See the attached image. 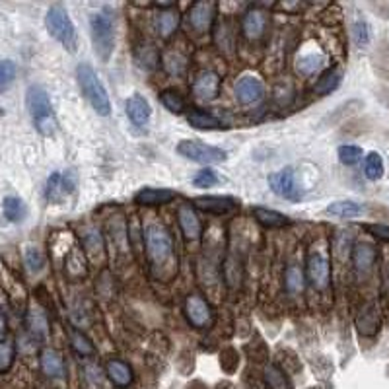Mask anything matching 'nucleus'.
Returning a JSON list of instances; mask_svg holds the SVG:
<instances>
[{
  "instance_id": "nucleus-1",
  "label": "nucleus",
  "mask_w": 389,
  "mask_h": 389,
  "mask_svg": "<svg viewBox=\"0 0 389 389\" xmlns=\"http://www.w3.org/2000/svg\"><path fill=\"white\" fill-rule=\"evenodd\" d=\"M146 259L150 267L162 271L173 263V237L162 224H150L144 230Z\"/></svg>"
},
{
  "instance_id": "nucleus-2",
  "label": "nucleus",
  "mask_w": 389,
  "mask_h": 389,
  "mask_svg": "<svg viewBox=\"0 0 389 389\" xmlns=\"http://www.w3.org/2000/svg\"><path fill=\"white\" fill-rule=\"evenodd\" d=\"M25 106L27 111L32 115L33 125L35 129L39 130L43 137H51L57 132V117L51 106V99H49L47 89L43 86H30L25 92Z\"/></svg>"
},
{
  "instance_id": "nucleus-3",
  "label": "nucleus",
  "mask_w": 389,
  "mask_h": 389,
  "mask_svg": "<svg viewBox=\"0 0 389 389\" xmlns=\"http://www.w3.org/2000/svg\"><path fill=\"white\" fill-rule=\"evenodd\" d=\"M76 78L80 84V89L84 97L89 101V106L94 107V111L101 117H107L111 113V101L107 96L106 86L101 84L97 73L88 65V63H80L76 68Z\"/></svg>"
},
{
  "instance_id": "nucleus-4",
  "label": "nucleus",
  "mask_w": 389,
  "mask_h": 389,
  "mask_svg": "<svg viewBox=\"0 0 389 389\" xmlns=\"http://www.w3.org/2000/svg\"><path fill=\"white\" fill-rule=\"evenodd\" d=\"M89 30H92V43H94L96 55L101 63H107L115 49L113 14L107 8L96 12L89 20Z\"/></svg>"
},
{
  "instance_id": "nucleus-5",
  "label": "nucleus",
  "mask_w": 389,
  "mask_h": 389,
  "mask_svg": "<svg viewBox=\"0 0 389 389\" xmlns=\"http://www.w3.org/2000/svg\"><path fill=\"white\" fill-rule=\"evenodd\" d=\"M45 25L51 37L55 39L70 53H76L78 49V35H76V27H74L73 20L68 16V12L63 4H53L47 10L45 16Z\"/></svg>"
},
{
  "instance_id": "nucleus-6",
  "label": "nucleus",
  "mask_w": 389,
  "mask_h": 389,
  "mask_svg": "<svg viewBox=\"0 0 389 389\" xmlns=\"http://www.w3.org/2000/svg\"><path fill=\"white\" fill-rule=\"evenodd\" d=\"M178 154L183 156L185 160L191 162L204 163V166H212V163H222L228 160V154L222 148L216 146L204 144L201 140H191L185 138L178 144Z\"/></svg>"
},
{
  "instance_id": "nucleus-7",
  "label": "nucleus",
  "mask_w": 389,
  "mask_h": 389,
  "mask_svg": "<svg viewBox=\"0 0 389 389\" xmlns=\"http://www.w3.org/2000/svg\"><path fill=\"white\" fill-rule=\"evenodd\" d=\"M183 314L189 325H193L194 329H209L214 323V311H212L211 304L199 294L187 296L185 304H183Z\"/></svg>"
},
{
  "instance_id": "nucleus-8",
  "label": "nucleus",
  "mask_w": 389,
  "mask_h": 389,
  "mask_svg": "<svg viewBox=\"0 0 389 389\" xmlns=\"http://www.w3.org/2000/svg\"><path fill=\"white\" fill-rule=\"evenodd\" d=\"M214 18H216V4L211 0H199L189 8L187 24H189V30L203 35V33L211 32Z\"/></svg>"
},
{
  "instance_id": "nucleus-9",
  "label": "nucleus",
  "mask_w": 389,
  "mask_h": 389,
  "mask_svg": "<svg viewBox=\"0 0 389 389\" xmlns=\"http://www.w3.org/2000/svg\"><path fill=\"white\" fill-rule=\"evenodd\" d=\"M306 278L308 283L317 288V290H325L329 283H331V263L323 253H309L308 261H306Z\"/></svg>"
},
{
  "instance_id": "nucleus-10",
  "label": "nucleus",
  "mask_w": 389,
  "mask_h": 389,
  "mask_svg": "<svg viewBox=\"0 0 389 389\" xmlns=\"http://www.w3.org/2000/svg\"><path fill=\"white\" fill-rule=\"evenodd\" d=\"M74 187H76V175H74V171H55L47 179L45 197H47V201H51V203H63L66 197L73 193Z\"/></svg>"
},
{
  "instance_id": "nucleus-11",
  "label": "nucleus",
  "mask_w": 389,
  "mask_h": 389,
  "mask_svg": "<svg viewBox=\"0 0 389 389\" xmlns=\"http://www.w3.org/2000/svg\"><path fill=\"white\" fill-rule=\"evenodd\" d=\"M268 187H271L273 193L283 197L286 201H300L302 191H298V187H296L292 168H284V170L271 173L268 175Z\"/></svg>"
},
{
  "instance_id": "nucleus-12",
  "label": "nucleus",
  "mask_w": 389,
  "mask_h": 389,
  "mask_svg": "<svg viewBox=\"0 0 389 389\" xmlns=\"http://www.w3.org/2000/svg\"><path fill=\"white\" fill-rule=\"evenodd\" d=\"M220 86H222V78L218 76V73L214 70H201V73L194 76L193 80V96L201 101H212L216 99L220 94Z\"/></svg>"
},
{
  "instance_id": "nucleus-13",
  "label": "nucleus",
  "mask_w": 389,
  "mask_h": 389,
  "mask_svg": "<svg viewBox=\"0 0 389 389\" xmlns=\"http://www.w3.org/2000/svg\"><path fill=\"white\" fill-rule=\"evenodd\" d=\"M350 259H352V267L360 278L368 276L376 267V261H378V249L373 247L372 243L360 242L352 247L350 252Z\"/></svg>"
},
{
  "instance_id": "nucleus-14",
  "label": "nucleus",
  "mask_w": 389,
  "mask_h": 389,
  "mask_svg": "<svg viewBox=\"0 0 389 389\" xmlns=\"http://www.w3.org/2000/svg\"><path fill=\"white\" fill-rule=\"evenodd\" d=\"M235 97L242 106H255L265 97V86L255 76H242L235 82Z\"/></svg>"
},
{
  "instance_id": "nucleus-15",
  "label": "nucleus",
  "mask_w": 389,
  "mask_h": 389,
  "mask_svg": "<svg viewBox=\"0 0 389 389\" xmlns=\"http://www.w3.org/2000/svg\"><path fill=\"white\" fill-rule=\"evenodd\" d=\"M267 24H268L267 12L257 8V6H253V8L247 10L242 18L243 37H247L249 41L261 39V37L265 35V32H267Z\"/></svg>"
},
{
  "instance_id": "nucleus-16",
  "label": "nucleus",
  "mask_w": 389,
  "mask_h": 389,
  "mask_svg": "<svg viewBox=\"0 0 389 389\" xmlns=\"http://www.w3.org/2000/svg\"><path fill=\"white\" fill-rule=\"evenodd\" d=\"M237 201L232 197H218V194H206V197H197L193 201L194 209L206 212V214H230L232 211L237 209Z\"/></svg>"
},
{
  "instance_id": "nucleus-17",
  "label": "nucleus",
  "mask_w": 389,
  "mask_h": 389,
  "mask_svg": "<svg viewBox=\"0 0 389 389\" xmlns=\"http://www.w3.org/2000/svg\"><path fill=\"white\" fill-rule=\"evenodd\" d=\"M178 222L181 228V234L185 235L189 242H197L203 235V224L201 218L197 216V212L191 204H181L178 209Z\"/></svg>"
},
{
  "instance_id": "nucleus-18",
  "label": "nucleus",
  "mask_w": 389,
  "mask_h": 389,
  "mask_svg": "<svg viewBox=\"0 0 389 389\" xmlns=\"http://www.w3.org/2000/svg\"><path fill=\"white\" fill-rule=\"evenodd\" d=\"M381 327V314L373 302L364 304L357 314V329L362 337H373L378 335Z\"/></svg>"
},
{
  "instance_id": "nucleus-19",
  "label": "nucleus",
  "mask_w": 389,
  "mask_h": 389,
  "mask_svg": "<svg viewBox=\"0 0 389 389\" xmlns=\"http://www.w3.org/2000/svg\"><path fill=\"white\" fill-rule=\"evenodd\" d=\"M178 194L171 189H163V187H144L135 194V203L140 206H160V204H168L175 199Z\"/></svg>"
},
{
  "instance_id": "nucleus-20",
  "label": "nucleus",
  "mask_w": 389,
  "mask_h": 389,
  "mask_svg": "<svg viewBox=\"0 0 389 389\" xmlns=\"http://www.w3.org/2000/svg\"><path fill=\"white\" fill-rule=\"evenodd\" d=\"M127 117H129L132 125L137 127H144L152 117V107L148 104V99L142 97L140 94H135L127 99Z\"/></svg>"
},
{
  "instance_id": "nucleus-21",
  "label": "nucleus",
  "mask_w": 389,
  "mask_h": 389,
  "mask_svg": "<svg viewBox=\"0 0 389 389\" xmlns=\"http://www.w3.org/2000/svg\"><path fill=\"white\" fill-rule=\"evenodd\" d=\"M106 373H107V380L121 389L129 388L130 383H132V378H135V376H132V368H130L127 362L119 360V358H111V360H107Z\"/></svg>"
},
{
  "instance_id": "nucleus-22",
  "label": "nucleus",
  "mask_w": 389,
  "mask_h": 389,
  "mask_svg": "<svg viewBox=\"0 0 389 389\" xmlns=\"http://www.w3.org/2000/svg\"><path fill=\"white\" fill-rule=\"evenodd\" d=\"M39 364L47 378H63L65 376V360L55 349H43L39 354Z\"/></svg>"
},
{
  "instance_id": "nucleus-23",
  "label": "nucleus",
  "mask_w": 389,
  "mask_h": 389,
  "mask_svg": "<svg viewBox=\"0 0 389 389\" xmlns=\"http://www.w3.org/2000/svg\"><path fill=\"white\" fill-rule=\"evenodd\" d=\"M253 216H255V220L259 222L261 226L268 228V230L290 226L292 224V220L286 214L273 211V209H265V206H253Z\"/></svg>"
},
{
  "instance_id": "nucleus-24",
  "label": "nucleus",
  "mask_w": 389,
  "mask_h": 389,
  "mask_svg": "<svg viewBox=\"0 0 389 389\" xmlns=\"http://www.w3.org/2000/svg\"><path fill=\"white\" fill-rule=\"evenodd\" d=\"M179 25V12L175 6H170V8L160 10V14L156 18V30L160 33V37L168 39L173 33L178 32Z\"/></svg>"
},
{
  "instance_id": "nucleus-25",
  "label": "nucleus",
  "mask_w": 389,
  "mask_h": 389,
  "mask_svg": "<svg viewBox=\"0 0 389 389\" xmlns=\"http://www.w3.org/2000/svg\"><path fill=\"white\" fill-rule=\"evenodd\" d=\"M325 212L337 218H358L366 212V206L357 201H337V203L329 204Z\"/></svg>"
},
{
  "instance_id": "nucleus-26",
  "label": "nucleus",
  "mask_w": 389,
  "mask_h": 389,
  "mask_svg": "<svg viewBox=\"0 0 389 389\" xmlns=\"http://www.w3.org/2000/svg\"><path fill=\"white\" fill-rule=\"evenodd\" d=\"M82 380L86 389H107V373L96 362L82 366Z\"/></svg>"
},
{
  "instance_id": "nucleus-27",
  "label": "nucleus",
  "mask_w": 389,
  "mask_h": 389,
  "mask_svg": "<svg viewBox=\"0 0 389 389\" xmlns=\"http://www.w3.org/2000/svg\"><path fill=\"white\" fill-rule=\"evenodd\" d=\"M325 66V55L323 53H316V51H311V53H304L298 57L296 61V70L304 76H311V74L319 73L321 68Z\"/></svg>"
},
{
  "instance_id": "nucleus-28",
  "label": "nucleus",
  "mask_w": 389,
  "mask_h": 389,
  "mask_svg": "<svg viewBox=\"0 0 389 389\" xmlns=\"http://www.w3.org/2000/svg\"><path fill=\"white\" fill-rule=\"evenodd\" d=\"M340 80H342V73L337 70V68H329L325 70L319 78H317L316 86H314V94L317 96H327L340 86Z\"/></svg>"
},
{
  "instance_id": "nucleus-29",
  "label": "nucleus",
  "mask_w": 389,
  "mask_h": 389,
  "mask_svg": "<svg viewBox=\"0 0 389 389\" xmlns=\"http://www.w3.org/2000/svg\"><path fill=\"white\" fill-rule=\"evenodd\" d=\"M304 284H306V276L300 271V267L296 265H288L284 271V290L290 296H296L304 290Z\"/></svg>"
},
{
  "instance_id": "nucleus-30",
  "label": "nucleus",
  "mask_w": 389,
  "mask_h": 389,
  "mask_svg": "<svg viewBox=\"0 0 389 389\" xmlns=\"http://www.w3.org/2000/svg\"><path fill=\"white\" fill-rule=\"evenodd\" d=\"M68 339H70V347H73L76 354H80V357H94L96 347H94V342H92L80 329L70 327V329H68Z\"/></svg>"
},
{
  "instance_id": "nucleus-31",
  "label": "nucleus",
  "mask_w": 389,
  "mask_h": 389,
  "mask_svg": "<svg viewBox=\"0 0 389 389\" xmlns=\"http://www.w3.org/2000/svg\"><path fill=\"white\" fill-rule=\"evenodd\" d=\"M187 123L199 130H216L222 129V123L214 117V115L206 113V111H191L187 115Z\"/></svg>"
},
{
  "instance_id": "nucleus-32",
  "label": "nucleus",
  "mask_w": 389,
  "mask_h": 389,
  "mask_svg": "<svg viewBox=\"0 0 389 389\" xmlns=\"http://www.w3.org/2000/svg\"><path fill=\"white\" fill-rule=\"evenodd\" d=\"M265 381H267L268 389H292L290 378L276 364H268L265 368Z\"/></svg>"
},
{
  "instance_id": "nucleus-33",
  "label": "nucleus",
  "mask_w": 389,
  "mask_h": 389,
  "mask_svg": "<svg viewBox=\"0 0 389 389\" xmlns=\"http://www.w3.org/2000/svg\"><path fill=\"white\" fill-rule=\"evenodd\" d=\"M2 212H4V218L10 220V222H20V220L25 218V209L24 201L20 197H6L2 201Z\"/></svg>"
},
{
  "instance_id": "nucleus-34",
  "label": "nucleus",
  "mask_w": 389,
  "mask_h": 389,
  "mask_svg": "<svg viewBox=\"0 0 389 389\" xmlns=\"http://www.w3.org/2000/svg\"><path fill=\"white\" fill-rule=\"evenodd\" d=\"M160 101H162V106L170 113H183L187 107L183 96L179 92H175V89H163L162 94H160Z\"/></svg>"
},
{
  "instance_id": "nucleus-35",
  "label": "nucleus",
  "mask_w": 389,
  "mask_h": 389,
  "mask_svg": "<svg viewBox=\"0 0 389 389\" xmlns=\"http://www.w3.org/2000/svg\"><path fill=\"white\" fill-rule=\"evenodd\" d=\"M163 68L171 76H181L187 68V58L179 51H170L163 55Z\"/></svg>"
},
{
  "instance_id": "nucleus-36",
  "label": "nucleus",
  "mask_w": 389,
  "mask_h": 389,
  "mask_svg": "<svg viewBox=\"0 0 389 389\" xmlns=\"http://www.w3.org/2000/svg\"><path fill=\"white\" fill-rule=\"evenodd\" d=\"M383 160H381V156L378 152H370V154L366 156L364 160V175L370 181H378V179L383 178Z\"/></svg>"
},
{
  "instance_id": "nucleus-37",
  "label": "nucleus",
  "mask_w": 389,
  "mask_h": 389,
  "mask_svg": "<svg viewBox=\"0 0 389 389\" xmlns=\"http://www.w3.org/2000/svg\"><path fill=\"white\" fill-rule=\"evenodd\" d=\"M337 154H339V162L345 163V166H357L360 160H362V148L357 144H342L339 146V150H337Z\"/></svg>"
},
{
  "instance_id": "nucleus-38",
  "label": "nucleus",
  "mask_w": 389,
  "mask_h": 389,
  "mask_svg": "<svg viewBox=\"0 0 389 389\" xmlns=\"http://www.w3.org/2000/svg\"><path fill=\"white\" fill-rule=\"evenodd\" d=\"M16 74L18 68L14 61H10V58L0 61V94L12 86V82L16 80Z\"/></svg>"
},
{
  "instance_id": "nucleus-39",
  "label": "nucleus",
  "mask_w": 389,
  "mask_h": 389,
  "mask_svg": "<svg viewBox=\"0 0 389 389\" xmlns=\"http://www.w3.org/2000/svg\"><path fill=\"white\" fill-rule=\"evenodd\" d=\"M27 325H30V331H32L35 337H45L49 331L47 319H45V316L41 314L39 309H33V311H30Z\"/></svg>"
},
{
  "instance_id": "nucleus-40",
  "label": "nucleus",
  "mask_w": 389,
  "mask_h": 389,
  "mask_svg": "<svg viewBox=\"0 0 389 389\" xmlns=\"http://www.w3.org/2000/svg\"><path fill=\"white\" fill-rule=\"evenodd\" d=\"M352 39L358 47H366L370 43V25L364 20H357L352 25Z\"/></svg>"
},
{
  "instance_id": "nucleus-41",
  "label": "nucleus",
  "mask_w": 389,
  "mask_h": 389,
  "mask_svg": "<svg viewBox=\"0 0 389 389\" xmlns=\"http://www.w3.org/2000/svg\"><path fill=\"white\" fill-rule=\"evenodd\" d=\"M14 354H16L14 345L2 340V342H0V373L8 372L10 366L14 364Z\"/></svg>"
},
{
  "instance_id": "nucleus-42",
  "label": "nucleus",
  "mask_w": 389,
  "mask_h": 389,
  "mask_svg": "<svg viewBox=\"0 0 389 389\" xmlns=\"http://www.w3.org/2000/svg\"><path fill=\"white\" fill-rule=\"evenodd\" d=\"M25 265L32 273H39L41 268L45 267V257L37 247H27L25 249Z\"/></svg>"
},
{
  "instance_id": "nucleus-43",
  "label": "nucleus",
  "mask_w": 389,
  "mask_h": 389,
  "mask_svg": "<svg viewBox=\"0 0 389 389\" xmlns=\"http://www.w3.org/2000/svg\"><path fill=\"white\" fill-rule=\"evenodd\" d=\"M218 183V175L214 173L209 168H204V170L197 171V175L193 178V185L199 187V189H206V187H214Z\"/></svg>"
},
{
  "instance_id": "nucleus-44",
  "label": "nucleus",
  "mask_w": 389,
  "mask_h": 389,
  "mask_svg": "<svg viewBox=\"0 0 389 389\" xmlns=\"http://www.w3.org/2000/svg\"><path fill=\"white\" fill-rule=\"evenodd\" d=\"M364 230L372 234L376 240L389 243V226L388 224H364Z\"/></svg>"
},
{
  "instance_id": "nucleus-45",
  "label": "nucleus",
  "mask_w": 389,
  "mask_h": 389,
  "mask_svg": "<svg viewBox=\"0 0 389 389\" xmlns=\"http://www.w3.org/2000/svg\"><path fill=\"white\" fill-rule=\"evenodd\" d=\"M4 337H6V317L0 311V342L4 340Z\"/></svg>"
},
{
  "instance_id": "nucleus-46",
  "label": "nucleus",
  "mask_w": 389,
  "mask_h": 389,
  "mask_svg": "<svg viewBox=\"0 0 389 389\" xmlns=\"http://www.w3.org/2000/svg\"><path fill=\"white\" fill-rule=\"evenodd\" d=\"M309 389H319V388H309Z\"/></svg>"
}]
</instances>
